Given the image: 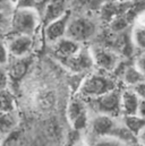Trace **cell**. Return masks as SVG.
I'll list each match as a JSON object with an SVG mask.
<instances>
[{"mask_svg":"<svg viewBox=\"0 0 145 146\" xmlns=\"http://www.w3.org/2000/svg\"><path fill=\"white\" fill-rule=\"evenodd\" d=\"M40 14L35 9L14 8L10 14V30L14 34L32 35L39 26Z\"/></svg>","mask_w":145,"mask_h":146,"instance_id":"1","label":"cell"},{"mask_svg":"<svg viewBox=\"0 0 145 146\" xmlns=\"http://www.w3.org/2000/svg\"><path fill=\"white\" fill-rule=\"evenodd\" d=\"M96 31L95 24L86 18V17H75V18H69L67 29H66V34L65 36L74 40L78 43L84 42L94 35Z\"/></svg>","mask_w":145,"mask_h":146,"instance_id":"2","label":"cell"},{"mask_svg":"<svg viewBox=\"0 0 145 146\" xmlns=\"http://www.w3.org/2000/svg\"><path fill=\"white\" fill-rule=\"evenodd\" d=\"M114 88H116L114 83L109 78L100 75H92L84 82L80 91L85 95L99 96Z\"/></svg>","mask_w":145,"mask_h":146,"instance_id":"3","label":"cell"},{"mask_svg":"<svg viewBox=\"0 0 145 146\" xmlns=\"http://www.w3.org/2000/svg\"><path fill=\"white\" fill-rule=\"evenodd\" d=\"M71 16H72L71 11L67 10L60 17L47 23V26H45V30H44V34H45V38L49 42H56L59 38L65 36L66 29H67V25H68Z\"/></svg>","mask_w":145,"mask_h":146,"instance_id":"4","label":"cell"},{"mask_svg":"<svg viewBox=\"0 0 145 146\" xmlns=\"http://www.w3.org/2000/svg\"><path fill=\"white\" fill-rule=\"evenodd\" d=\"M91 57L93 62H95L100 68L106 70H112L118 65V56L114 51L107 48L96 46L91 51Z\"/></svg>","mask_w":145,"mask_h":146,"instance_id":"5","label":"cell"},{"mask_svg":"<svg viewBox=\"0 0 145 146\" xmlns=\"http://www.w3.org/2000/svg\"><path fill=\"white\" fill-rule=\"evenodd\" d=\"M32 44H33V40L31 35L15 34V36H13L9 40L7 44V49H8V52L11 53L13 56L21 58L29 53V51L32 48Z\"/></svg>","mask_w":145,"mask_h":146,"instance_id":"6","label":"cell"},{"mask_svg":"<svg viewBox=\"0 0 145 146\" xmlns=\"http://www.w3.org/2000/svg\"><path fill=\"white\" fill-rule=\"evenodd\" d=\"M99 109L106 113H114L120 107V94L119 92L112 90L107 93L99 95L96 99Z\"/></svg>","mask_w":145,"mask_h":146,"instance_id":"7","label":"cell"},{"mask_svg":"<svg viewBox=\"0 0 145 146\" xmlns=\"http://www.w3.org/2000/svg\"><path fill=\"white\" fill-rule=\"evenodd\" d=\"M64 61L71 69L75 70V72L85 70V69L90 68L93 64L91 52H86V51H82V50H79L78 52H76L75 54H72L71 57L64 59Z\"/></svg>","mask_w":145,"mask_h":146,"instance_id":"8","label":"cell"},{"mask_svg":"<svg viewBox=\"0 0 145 146\" xmlns=\"http://www.w3.org/2000/svg\"><path fill=\"white\" fill-rule=\"evenodd\" d=\"M55 43H56L55 51H56L57 56L63 58V59H66V58L71 57V56L75 54L76 52H78L80 50V45H79L80 43H78L74 40H71V38L66 36L59 38Z\"/></svg>","mask_w":145,"mask_h":146,"instance_id":"9","label":"cell"},{"mask_svg":"<svg viewBox=\"0 0 145 146\" xmlns=\"http://www.w3.org/2000/svg\"><path fill=\"white\" fill-rule=\"evenodd\" d=\"M66 11V0H49L44 7L43 19L45 23H48L60 17Z\"/></svg>","mask_w":145,"mask_h":146,"instance_id":"10","label":"cell"},{"mask_svg":"<svg viewBox=\"0 0 145 146\" xmlns=\"http://www.w3.org/2000/svg\"><path fill=\"white\" fill-rule=\"evenodd\" d=\"M133 43L140 48L144 49L145 45V32H144V11L141 10L135 16V26L132 32Z\"/></svg>","mask_w":145,"mask_h":146,"instance_id":"11","label":"cell"},{"mask_svg":"<svg viewBox=\"0 0 145 146\" xmlns=\"http://www.w3.org/2000/svg\"><path fill=\"white\" fill-rule=\"evenodd\" d=\"M120 102L122 103V108L126 115L129 114H137V108L140 104V98L136 95L135 92L126 91L120 96Z\"/></svg>","mask_w":145,"mask_h":146,"instance_id":"12","label":"cell"},{"mask_svg":"<svg viewBox=\"0 0 145 146\" xmlns=\"http://www.w3.org/2000/svg\"><path fill=\"white\" fill-rule=\"evenodd\" d=\"M92 128L96 135H108L114 129V122L109 115H99L93 121Z\"/></svg>","mask_w":145,"mask_h":146,"instance_id":"13","label":"cell"},{"mask_svg":"<svg viewBox=\"0 0 145 146\" xmlns=\"http://www.w3.org/2000/svg\"><path fill=\"white\" fill-rule=\"evenodd\" d=\"M29 66H30V60L21 57V59L17 60L11 66V68L9 70V77L14 80H19L26 74L27 69H29Z\"/></svg>","mask_w":145,"mask_h":146,"instance_id":"14","label":"cell"},{"mask_svg":"<svg viewBox=\"0 0 145 146\" xmlns=\"http://www.w3.org/2000/svg\"><path fill=\"white\" fill-rule=\"evenodd\" d=\"M125 123H126V128L130 133H133L134 135H137L144 129L145 120L144 118H141L136 114H129V115H126Z\"/></svg>","mask_w":145,"mask_h":146,"instance_id":"15","label":"cell"},{"mask_svg":"<svg viewBox=\"0 0 145 146\" xmlns=\"http://www.w3.org/2000/svg\"><path fill=\"white\" fill-rule=\"evenodd\" d=\"M124 76H125L126 83L132 85H136L141 82H144V73L140 72L135 66L127 67L124 72Z\"/></svg>","mask_w":145,"mask_h":146,"instance_id":"16","label":"cell"},{"mask_svg":"<svg viewBox=\"0 0 145 146\" xmlns=\"http://www.w3.org/2000/svg\"><path fill=\"white\" fill-rule=\"evenodd\" d=\"M16 123V120L14 115L10 113V111L0 112V131L1 133H8Z\"/></svg>","mask_w":145,"mask_h":146,"instance_id":"17","label":"cell"},{"mask_svg":"<svg viewBox=\"0 0 145 146\" xmlns=\"http://www.w3.org/2000/svg\"><path fill=\"white\" fill-rule=\"evenodd\" d=\"M14 108V99L11 94L5 88L0 91V112L11 111Z\"/></svg>","mask_w":145,"mask_h":146,"instance_id":"18","label":"cell"},{"mask_svg":"<svg viewBox=\"0 0 145 146\" xmlns=\"http://www.w3.org/2000/svg\"><path fill=\"white\" fill-rule=\"evenodd\" d=\"M83 114H86V113H85V110H84V107L82 106V103L75 101V102H72L69 104V107H68V117H69V120L72 122L75 119H77L78 117H80Z\"/></svg>","mask_w":145,"mask_h":146,"instance_id":"19","label":"cell"},{"mask_svg":"<svg viewBox=\"0 0 145 146\" xmlns=\"http://www.w3.org/2000/svg\"><path fill=\"white\" fill-rule=\"evenodd\" d=\"M40 3L36 0H16L14 8H21V9H35L39 10Z\"/></svg>","mask_w":145,"mask_h":146,"instance_id":"20","label":"cell"},{"mask_svg":"<svg viewBox=\"0 0 145 146\" xmlns=\"http://www.w3.org/2000/svg\"><path fill=\"white\" fill-rule=\"evenodd\" d=\"M10 30V14L0 11V34Z\"/></svg>","mask_w":145,"mask_h":146,"instance_id":"21","label":"cell"},{"mask_svg":"<svg viewBox=\"0 0 145 146\" xmlns=\"http://www.w3.org/2000/svg\"><path fill=\"white\" fill-rule=\"evenodd\" d=\"M39 102H40V104H41L42 108H50L53 104V102H55V96L50 92L43 93L42 95H40Z\"/></svg>","mask_w":145,"mask_h":146,"instance_id":"22","label":"cell"},{"mask_svg":"<svg viewBox=\"0 0 145 146\" xmlns=\"http://www.w3.org/2000/svg\"><path fill=\"white\" fill-rule=\"evenodd\" d=\"M8 49H7V45L0 41V66L1 65H5L7 64L8 61Z\"/></svg>","mask_w":145,"mask_h":146,"instance_id":"23","label":"cell"},{"mask_svg":"<svg viewBox=\"0 0 145 146\" xmlns=\"http://www.w3.org/2000/svg\"><path fill=\"white\" fill-rule=\"evenodd\" d=\"M13 10H14V3L11 0H0V11L11 14Z\"/></svg>","mask_w":145,"mask_h":146,"instance_id":"24","label":"cell"},{"mask_svg":"<svg viewBox=\"0 0 145 146\" xmlns=\"http://www.w3.org/2000/svg\"><path fill=\"white\" fill-rule=\"evenodd\" d=\"M135 93L138 98L141 99H144V95H145V85H144V82H141L138 84L135 85Z\"/></svg>","mask_w":145,"mask_h":146,"instance_id":"25","label":"cell"},{"mask_svg":"<svg viewBox=\"0 0 145 146\" xmlns=\"http://www.w3.org/2000/svg\"><path fill=\"white\" fill-rule=\"evenodd\" d=\"M94 146H120L118 141H113V139H106V141H101L99 143H96Z\"/></svg>","mask_w":145,"mask_h":146,"instance_id":"26","label":"cell"},{"mask_svg":"<svg viewBox=\"0 0 145 146\" xmlns=\"http://www.w3.org/2000/svg\"><path fill=\"white\" fill-rule=\"evenodd\" d=\"M135 67H136L140 72L144 73V54H141L140 58L136 60V65H135Z\"/></svg>","mask_w":145,"mask_h":146,"instance_id":"27","label":"cell"},{"mask_svg":"<svg viewBox=\"0 0 145 146\" xmlns=\"http://www.w3.org/2000/svg\"><path fill=\"white\" fill-rule=\"evenodd\" d=\"M6 85H7V75L2 70H0V91L3 90Z\"/></svg>","mask_w":145,"mask_h":146,"instance_id":"28","label":"cell"},{"mask_svg":"<svg viewBox=\"0 0 145 146\" xmlns=\"http://www.w3.org/2000/svg\"><path fill=\"white\" fill-rule=\"evenodd\" d=\"M104 2H109V1H116V0H103Z\"/></svg>","mask_w":145,"mask_h":146,"instance_id":"29","label":"cell"}]
</instances>
